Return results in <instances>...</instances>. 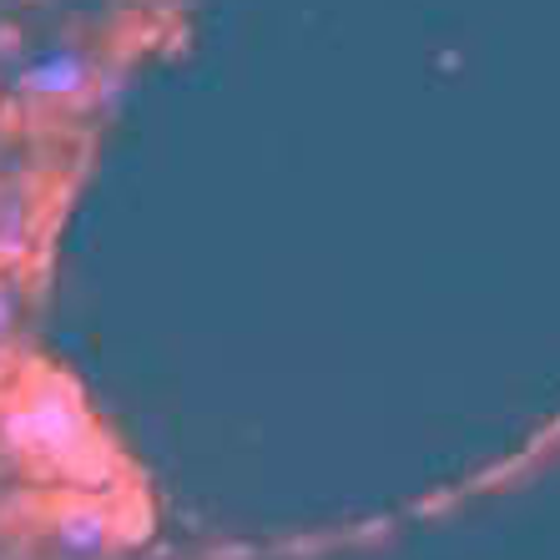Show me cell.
I'll return each instance as SVG.
<instances>
[{
  "label": "cell",
  "instance_id": "obj_1",
  "mask_svg": "<svg viewBox=\"0 0 560 560\" xmlns=\"http://www.w3.org/2000/svg\"><path fill=\"white\" fill-rule=\"evenodd\" d=\"M177 0H0V262L51 253Z\"/></svg>",
  "mask_w": 560,
  "mask_h": 560
}]
</instances>
